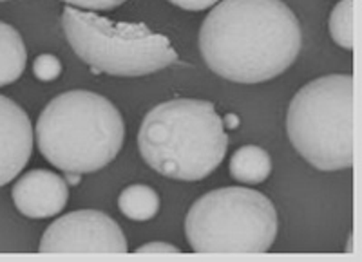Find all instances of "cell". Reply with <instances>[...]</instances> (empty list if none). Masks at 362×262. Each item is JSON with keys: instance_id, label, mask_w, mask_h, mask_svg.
I'll return each mask as SVG.
<instances>
[{"instance_id": "1", "label": "cell", "mask_w": 362, "mask_h": 262, "mask_svg": "<svg viewBox=\"0 0 362 262\" xmlns=\"http://www.w3.org/2000/svg\"><path fill=\"white\" fill-rule=\"evenodd\" d=\"M300 47V24L283 0H221L199 29V53L209 69L235 83L276 78Z\"/></svg>"}, {"instance_id": "2", "label": "cell", "mask_w": 362, "mask_h": 262, "mask_svg": "<svg viewBox=\"0 0 362 262\" xmlns=\"http://www.w3.org/2000/svg\"><path fill=\"white\" fill-rule=\"evenodd\" d=\"M138 147L145 163L161 176L202 181L225 160L228 136L214 103L170 100L145 116Z\"/></svg>"}, {"instance_id": "3", "label": "cell", "mask_w": 362, "mask_h": 262, "mask_svg": "<svg viewBox=\"0 0 362 262\" xmlns=\"http://www.w3.org/2000/svg\"><path fill=\"white\" fill-rule=\"evenodd\" d=\"M35 134L40 154L58 170L90 174L118 156L125 125L105 96L80 89L51 100L38 116Z\"/></svg>"}, {"instance_id": "4", "label": "cell", "mask_w": 362, "mask_h": 262, "mask_svg": "<svg viewBox=\"0 0 362 262\" xmlns=\"http://www.w3.org/2000/svg\"><path fill=\"white\" fill-rule=\"evenodd\" d=\"M286 132L317 170L354 167V76L328 74L300 87L290 102Z\"/></svg>"}, {"instance_id": "5", "label": "cell", "mask_w": 362, "mask_h": 262, "mask_svg": "<svg viewBox=\"0 0 362 262\" xmlns=\"http://www.w3.org/2000/svg\"><path fill=\"white\" fill-rule=\"evenodd\" d=\"M62 28L71 49L93 69L111 76H145L167 69L177 60L170 40L145 24L115 22L66 6Z\"/></svg>"}, {"instance_id": "6", "label": "cell", "mask_w": 362, "mask_h": 262, "mask_svg": "<svg viewBox=\"0 0 362 262\" xmlns=\"http://www.w3.org/2000/svg\"><path fill=\"white\" fill-rule=\"evenodd\" d=\"M277 228L270 199L243 186L205 193L185 218L187 241L196 254H267Z\"/></svg>"}, {"instance_id": "7", "label": "cell", "mask_w": 362, "mask_h": 262, "mask_svg": "<svg viewBox=\"0 0 362 262\" xmlns=\"http://www.w3.org/2000/svg\"><path fill=\"white\" fill-rule=\"evenodd\" d=\"M42 254H127L115 219L98 210H76L58 218L40 239Z\"/></svg>"}, {"instance_id": "8", "label": "cell", "mask_w": 362, "mask_h": 262, "mask_svg": "<svg viewBox=\"0 0 362 262\" xmlns=\"http://www.w3.org/2000/svg\"><path fill=\"white\" fill-rule=\"evenodd\" d=\"M33 154L31 119L18 103L0 95V186L15 179Z\"/></svg>"}, {"instance_id": "9", "label": "cell", "mask_w": 362, "mask_h": 262, "mask_svg": "<svg viewBox=\"0 0 362 262\" xmlns=\"http://www.w3.org/2000/svg\"><path fill=\"white\" fill-rule=\"evenodd\" d=\"M13 203L29 219L54 218L62 212L69 199V184L62 176L35 168L24 174L13 186Z\"/></svg>"}, {"instance_id": "10", "label": "cell", "mask_w": 362, "mask_h": 262, "mask_svg": "<svg viewBox=\"0 0 362 262\" xmlns=\"http://www.w3.org/2000/svg\"><path fill=\"white\" fill-rule=\"evenodd\" d=\"M28 64V51L18 29L0 22V87L17 82Z\"/></svg>"}, {"instance_id": "11", "label": "cell", "mask_w": 362, "mask_h": 262, "mask_svg": "<svg viewBox=\"0 0 362 262\" xmlns=\"http://www.w3.org/2000/svg\"><path fill=\"white\" fill-rule=\"evenodd\" d=\"M270 172V154L257 145H245L238 148L230 160V174L239 183L259 184L268 179Z\"/></svg>"}, {"instance_id": "12", "label": "cell", "mask_w": 362, "mask_h": 262, "mask_svg": "<svg viewBox=\"0 0 362 262\" xmlns=\"http://www.w3.org/2000/svg\"><path fill=\"white\" fill-rule=\"evenodd\" d=\"M118 208L131 221H151L160 212V196L147 184H131L119 193Z\"/></svg>"}, {"instance_id": "13", "label": "cell", "mask_w": 362, "mask_h": 262, "mask_svg": "<svg viewBox=\"0 0 362 262\" xmlns=\"http://www.w3.org/2000/svg\"><path fill=\"white\" fill-rule=\"evenodd\" d=\"M329 35L342 49H354V0H341L329 15Z\"/></svg>"}, {"instance_id": "14", "label": "cell", "mask_w": 362, "mask_h": 262, "mask_svg": "<svg viewBox=\"0 0 362 262\" xmlns=\"http://www.w3.org/2000/svg\"><path fill=\"white\" fill-rule=\"evenodd\" d=\"M33 74L42 82H53L62 74V64L53 54H40L33 61Z\"/></svg>"}, {"instance_id": "15", "label": "cell", "mask_w": 362, "mask_h": 262, "mask_svg": "<svg viewBox=\"0 0 362 262\" xmlns=\"http://www.w3.org/2000/svg\"><path fill=\"white\" fill-rule=\"evenodd\" d=\"M66 4L73 8L86 9V11H109L118 6H122L127 0H64Z\"/></svg>"}, {"instance_id": "16", "label": "cell", "mask_w": 362, "mask_h": 262, "mask_svg": "<svg viewBox=\"0 0 362 262\" xmlns=\"http://www.w3.org/2000/svg\"><path fill=\"white\" fill-rule=\"evenodd\" d=\"M169 2L187 11H203L218 4V0H169Z\"/></svg>"}, {"instance_id": "17", "label": "cell", "mask_w": 362, "mask_h": 262, "mask_svg": "<svg viewBox=\"0 0 362 262\" xmlns=\"http://www.w3.org/2000/svg\"><path fill=\"white\" fill-rule=\"evenodd\" d=\"M136 254H180V248L167 242H148V244L140 246Z\"/></svg>"}, {"instance_id": "18", "label": "cell", "mask_w": 362, "mask_h": 262, "mask_svg": "<svg viewBox=\"0 0 362 262\" xmlns=\"http://www.w3.org/2000/svg\"><path fill=\"white\" fill-rule=\"evenodd\" d=\"M223 125H225V129L226 127H228V129H235L239 125L238 116H235V114H228V116H226L225 121H223Z\"/></svg>"}, {"instance_id": "19", "label": "cell", "mask_w": 362, "mask_h": 262, "mask_svg": "<svg viewBox=\"0 0 362 262\" xmlns=\"http://www.w3.org/2000/svg\"><path fill=\"white\" fill-rule=\"evenodd\" d=\"M80 177H82V174H74V172H67L66 174V181L67 184H78L80 183Z\"/></svg>"}, {"instance_id": "20", "label": "cell", "mask_w": 362, "mask_h": 262, "mask_svg": "<svg viewBox=\"0 0 362 262\" xmlns=\"http://www.w3.org/2000/svg\"><path fill=\"white\" fill-rule=\"evenodd\" d=\"M0 2H6V0H0Z\"/></svg>"}]
</instances>
